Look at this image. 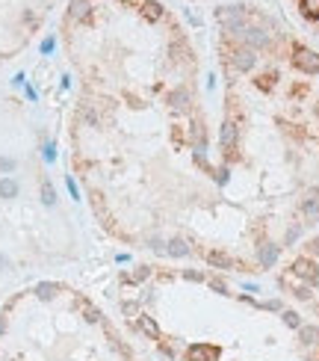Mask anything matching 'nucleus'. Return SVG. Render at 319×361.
Instances as JSON below:
<instances>
[{"mask_svg":"<svg viewBox=\"0 0 319 361\" xmlns=\"http://www.w3.org/2000/svg\"><path fill=\"white\" fill-rule=\"evenodd\" d=\"M71 166L118 243L231 276L275 269L319 222V53L257 6H219L192 86L77 101Z\"/></svg>","mask_w":319,"mask_h":361,"instance_id":"1","label":"nucleus"},{"mask_svg":"<svg viewBox=\"0 0 319 361\" xmlns=\"http://www.w3.org/2000/svg\"><path fill=\"white\" fill-rule=\"evenodd\" d=\"M116 290L130 337L163 361H319V326L222 269L154 258Z\"/></svg>","mask_w":319,"mask_h":361,"instance_id":"2","label":"nucleus"},{"mask_svg":"<svg viewBox=\"0 0 319 361\" xmlns=\"http://www.w3.org/2000/svg\"><path fill=\"white\" fill-rule=\"evenodd\" d=\"M68 57L83 95L148 104L201 77L204 53L175 9L160 0H74L65 18Z\"/></svg>","mask_w":319,"mask_h":361,"instance_id":"3","label":"nucleus"},{"mask_svg":"<svg viewBox=\"0 0 319 361\" xmlns=\"http://www.w3.org/2000/svg\"><path fill=\"white\" fill-rule=\"evenodd\" d=\"M0 361H151L86 293L39 281L0 305Z\"/></svg>","mask_w":319,"mask_h":361,"instance_id":"4","label":"nucleus"},{"mask_svg":"<svg viewBox=\"0 0 319 361\" xmlns=\"http://www.w3.org/2000/svg\"><path fill=\"white\" fill-rule=\"evenodd\" d=\"M275 284L293 308L319 317V234L295 243L275 266Z\"/></svg>","mask_w":319,"mask_h":361,"instance_id":"5","label":"nucleus"}]
</instances>
